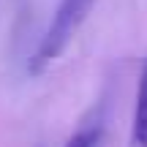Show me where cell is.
Here are the masks:
<instances>
[{
	"label": "cell",
	"mask_w": 147,
	"mask_h": 147,
	"mask_svg": "<svg viewBox=\"0 0 147 147\" xmlns=\"http://www.w3.org/2000/svg\"><path fill=\"white\" fill-rule=\"evenodd\" d=\"M93 5H95V0H60V5H57V11H55L52 22H49L47 33H44L41 41H38L36 55L30 57V65H27L30 74H41L44 68H49V65L60 57V52H63V49L68 47V41L76 36V30L82 27V22L87 19Z\"/></svg>",
	"instance_id": "6da1fadb"
},
{
	"label": "cell",
	"mask_w": 147,
	"mask_h": 147,
	"mask_svg": "<svg viewBox=\"0 0 147 147\" xmlns=\"http://www.w3.org/2000/svg\"><path fill=\"white\" fill-rule=\"evenodd\" d=\"M128 147H147V60L142 65V74H139V87H136V104H134V117H131Z\"/></svg>",
	"instance_id": "7a4b0ae2"
},
{
	"label": "cell",
	"mask_w": 147,
	"mask_h": 147,
	"mask_svg": "<svg viewBox=\"0 0 147 147\" xmlns=\"http://www.w3.org/2000/svg\"><path fill=\"white\" fill-rule=\"evenodd\" d=\"M65 147H98V131L95 128H82L65 142Z\"/></svg>",
	"instance_id": "3957f363"
}]
</instances>
